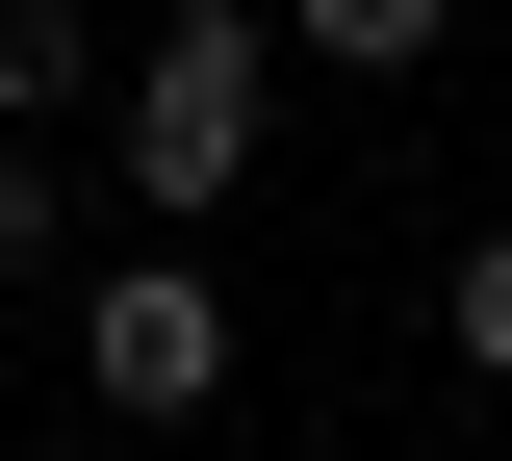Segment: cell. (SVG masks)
I'll return each instance as SVG.
<instances>
[{
    "instance_id": "cell-1",
    "label": "cell",
    "mask_w": 512,
    "mask_h": 461,
    "mask_svg": "<svg viewBox=\"0 0 512 461\" xmlns=\"http://www.w3.org/2000/svg\"><path fill=\"white\" fill-rule=\"evenodd\" d=\"M282 129V0H154V52L103 77V154H128V231H205Z\"/></svg>"
},
{
    "instance_id": "cell-2",
    "label": "cell",
    "mask_w": 512,
    "mask_h": 461,
    "mask_svg": "<svg viewBox=\"0 0 512 461\" xmlns=\"http://www.w3.org/2000/svg\"><path fill=\"white\" fill-rule=\"evenodd\" d=\"M77 385H103L128 436H180V410H231V282H205L180 231H128V257L77 282Z\"/></svg>"
},
{
    "instance_id": "cell-3",
    "label": "cell",
    "mask_w": 512,
    "mask_h": 461,
    "mask_svg": "<svg viewBox=\"0 0 512 461\" xmlns=\"http://www.w3.org/2000/svg\"><path fill=\"white\" fill-rule=\"evenodd\" d=\"M461 0H282V77H436Z\"/></svg>"
},
{
    "instance_id": "cell-4",
    "label": "cell",
    "mask_w": 512,
    "mask_h": 461,
    "mask_svg": "<svg viewBox=\"0 0 512 461\" xmlns=\"http://www.w3.org/2000/svg\"><path fill=\"white\" fill-rule=\"evenodd\" d=\"M103 103V0H0V129H77Z\"/></svg>"
},
{
    "instance_id": "cell-5",
    "label": "cell",
    "mask_w": 512,
    "mask_h": 461,
    "mask_svg": "<svg viewBox=\"0 0 512 461\" xmlns=\"http://www.w3.org/2000/svg\"><path fill=\"white\" fill-rule=\"evenodd\" d=\"M436 359H461V385H512V231H461V257H436Z\"/></svg>"
},
{
    "instance_id": "cell-6",
    "label": "cell",
    "mask_w": 512,
    "mask_h": 461,
    "mask_svg": "<svg viewBox=\"0 0 512 461\" xmlns=\"http://www.w3.org/2000/svg\"><path fill=\"white\" fill-rule=\"evenodd\" d=\"M77 257V180H52V129H0V282H52Z\"/></svg>"
}]
</instances>
